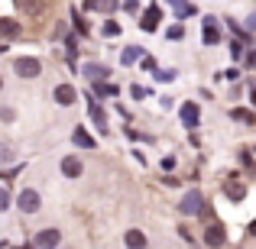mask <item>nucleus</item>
I'll return each mask as SVG.
<instances>
[{
  "instance_id": "nucleus-1",
  "label": "nucleus",
  "mask_w": 256,
  "mask_h": 249,
  "mask_svg": "<svg viewBox=\"0 0 256 249\" xmlns=\"http://www.w3.org/2000/svg\"><path fill=\"white\" fill-rule=\"evenodd\" d=\"M13 71H16L20 78H26V81H30V78H39L42 65H39L36 58H16V62H13Z\"/></svg>"
},
{
  "instance_id": "nucleus-2",
  "label": "nucleus",
  "mask_w": 256,
  "mask_h": 249,
  "mask_svg": "<svg viewBox=\"0 0 256 249\" xmlns=\"http://www.w3.org/2000/svg\"><path fill=\"white\" fill-rule=\"evenodd\" d=\"M178 211H182V214H188V217H192V214H201V211H204V198H201V191H188L185 198H182Z\"/></svg>"
},
{
  "instance_id": "nucleus-3",
  "label": "nucleus",
  "mask_w": 256,
  "mask_h": 249,
  "mask_svg": "<svg viewBox=\"0 0 256 249\" xmlns=\"http://www.w3.org/2000/svg\"><path fill=\"white\" fill-rule=\"evenodd\" d=\"M16 204H20V211H26V214H36L39 207H42V201H39V191H32V188H26V191H20Z\"/></svg>"
},
{
  "instance_id": "nucleus-4",
  "label": "nucleus",
  "mask_w": 256,
  "mask_h": 249,
  "mask_svg": "<svg viewBox=\"0 0 256 249\" xmlns=\"http://www.w3.org/2000/svg\"><path fill=\"white\" fill-rule=\"evenodd\" d=\"M58 243H62V233H58V230H39V237L32 240L36 249H56Z\"/></svg>"
},
{
  "instance_id": "nucleus-5",
  "label": "nucleus",
  "mask_w": 256,
  "mask_h": 249,
  "mask_svg": "<svg viewBox=\"0 0 256 249\" xmlns=\"http://www.w3.org/2000/svg\"><path fill=\"white\" fill-rule=\"evenodd\" d=\"M52 97H56V104H58V107H72V104L78 100V91H75L72 84H58L56 91H52Z\"/></svg>"
},
{
  "instance_id": "nucleus-6",
  "label": "nucleus",
  "mask_w": 256,
  "mask_h": 249,
  "mask_svg": "<svg viewBox=\"0 0 256 249\" xmlns=\"http://www.w3.org/2000/svg\"><path fill=\"white\" fill-rule=\"evenodd\" d=\"M82 75L98 84V81H104V78H110V68H107V65H98V62H88V65H82Z\"/></svg>"
},
{
  "instance_id": "nucleus-7",
  "label": "nucleus",
  "mask_w": 256,
  "mask_h": 249,
  "mask_svg": "<svg viewBox=\"0 0 256 249\" xmlns=\"http://www.w3.org/2000/svg\"><path fill=\"white\" fill-rule=\"evenodd\" d=\"M159 19H162V10H159V3H152L150 10L143 13V19H140V29H146V32H152L159 26Z\"/></svg>"
},
{
  "instance_id": "nucleus-8",
  "label": "nucleus",
  "mask_w": 256,
  "mask_h": 249,
  "mask_svg": "<svg viewBox=\"0 0 256 249\" xmlns=\"http://www.w3.org/2000/svg\"><path fill=\"white\" fill-rule=\"evenodd\" d=\"M82 172H84V165H82L78 156H65L62 159V175L65 178H82Z\"/></svg>"
},
{
  "instance_id": "nucleus-9",
  "label": "nucleus",
  "mask_w": 256,
  "mask_h": 249,
  "mask_svg": "<svg viewBox=\"0 0 256 249\" xmlns=\"http://www.w3.org/2000/svg\"><path fill=\"white\" fill-rule=\"evenodd\" d=\"M224 240H227V233H224V227H220V224H211V227L204 230V243L211 246V249L224 246Z\"/></svg>"
},
{
  "instance_id": "nucleus-10",
  "label": "nucleus",
  "mask_w": 256,
  "mask_h": 249,
  "mask_svg": "<svg viewBox=\"0 0 256 249\" xmlns=\"http://www.w3.org/2000/svg\"><path fill=\"white\" fill-rule=\"evenodd\" d=\"M72 139H75V146H82V149H94V136L84 130V126H75V133H72Z\"/></svg>"
},
{
  "instance_id": "nucleus-11",
  "label": "nucleus",
  "mask_w": 256,
  "mask_h": 249,
  "mask_svg": "<svg viewBox=\"0 0 256 249\" xmlns=\"http://www.w3.org/2000/svg\"><path fill=\"white\" fill-rule=\"evenodd\" d=\"M0 36H4V39H20L23 29H20L16 19H0Z\"/></svg>"
},
{
  "instance_id": "nucleus-12",
  "label": "nucleus",
  "mask_w": 256,
  "mask_h": 249,
  "mask_svg": "<svg viewBox=\"0 0 256 249\" xmlns=\"http://www.w3.org/2000/svg\"><path fill=\"white\" fill-rule=\"evenodd\" d=\"M88 100H91V97H88ZM88 110H91V120L98 123V130L107 133V117H104V110H100V104H94V100H91V104H88Z\"/></svg>"
},
{
  "instance_id": "nucleus-13",
  "label": "nucleus",
  "mask_w": 256,
  "mask_h": 249,
  "mask_svg": "<svg viewBox=\"0 0 256 249\" xmlns=\"http://www.w3.org/2000/svg\"><path fill=\"white\" fill-rule=\"evenodd\" d=\"M198 117H201L198 104H185V107H182V123H185V126H198Z\"/></svg>"
},
{
  "instance_id": "nucleus-14",
  "label": "nucleus",
  "mask_w": 256,
  "mask_h": 249,
  "mask_svg": "<svg viewBox=\"0 0 256 249\" xmlns=\"http://www.w3.org/2000/svg\"><path fill=\"white\" fill-rule=\"evenodd\" d=\"M124 243H126V249H146V237L140 230H126Z\"/></svg>"
},
{
  "instance_id": "nucleus-15",
  "label": "nucleus",
  "mask_w": 256,
  "mask_h": 249,
  "mask_svg": "<svg viewBox=\"0 0 256 249\" xmlns=\"http://www.w3.org/2000/svg\"><path fill=\"white\" fill-rule=\"evenodd\" d=\"M204 42H208V45L220 42V32H218V19H211V16L204 19Z\"/></svg>"
},
{
  "instance_id": "nucleus-16",
  "label": "nucleus",
  "mask_w": 256,
  "mask_h": 249,
  "mask_svg": "<svg viewBox=\"0 0 256 249\" xmlns=\"http://www.w3.org/2000/svg\"><path fill=\"white\" fill-rule=\"evenodd\" d=\"M224 191H227V198H230V201H244V194H246V188H244V185H240V181H237V178H230V181H227V185H224Z\"/></svg>"
},
{
  "instance_id": "nucleus-17",
  "label": "nucleus",
  "mask_w": 256,
  "mask_h": 249,
  "mask_svg": "<svg viewBox=\"0 0 256 249\" xmlns=\"http://www.w3.org/2000/svg\"><path fill=\"white\" fill-rule=\"evenodd\" d=\"M88 10H100V13H114L117 10V0H84Z\"/></svg>"
},
{
  "instance_id": "nucleus-18",
  "label": "nucleus",
  "mask_w": 256,
  "mask_h": 249,
  "mask_svg": "<svg viewBox=\"0 0 256 249\" xmlns=\"http://www.w3.org/2000/svg\"><path fill=\"white\" fill-rule=\"evenodd\" d=\"M140 58H143V49H140V45H126L124 55H120V62H124V65H133V62H140Z\"/></svg>"
},
{
  "instance_id": "nucleus-19",
  "label": "nucleus",
  "mask_w": 256,
  "mask_h": 249,
  "mask_svg": "<svg viewBox=\"0 0 256 249\" xmlns=\"http://www.w3.org/2000/svg\"><path fill=\"white\" fill-rule=\"evenodd\" d=\"M169 3H172V10L178 13V16H192V13H194V6L185 3V0H169Z\"/></svg>"
},
{
  "instance_id": "nucleus-20",
  "label": "nucleus",
  "mask_w": 256,
  "mask_h": 249,
  "mask_svg": "<svg viewBox=\"0 0 256 249\" xmlns=\"http://www.w3.org/2000/svg\"><path fill=\"white\" fill-rule=\"evenodd\" d=\"M230 117H234V120H240V123H253V120H256L250 110H244V107H237V110H234Z\"/></svg>"
},
{
  "instance_id": "nucleus-21",
  "label": "nucleus",
  "mask_w": 256,
  "mask_h": 249,
  "mask_svg": "<svg viewBox=\"0 0 256 249\" xmlns=\"http://www.w3.org/2000/svg\"><path fill=\"white\" fill-rule=\"evenodd\" d=\"M104 36H107V39L120 36V23H117V19H107V23H104Z\"/></svg>"
},
{
  "instance_id": "nucleus-22",
  "label": "nucleus",
  "mask_w": 256,
  "mask_h": 249,
  "mask_svg": "<svg viewBox=\"0 0 256 249\" xmlns=\"http://www.w3.org/2000/svg\"><path fill=\"white\" fill-rule=\"evenodd\" d=\"M13 152H16V149H13L10 143H0V162H10V159H13Z\"/></svg>"
},
{
  "instance_id": "nucleus-23",
  "label": "nucleus",
  "mask_w": 256,
  "mask_h": 249,
  "mask_svg": "<svg viewBox=\"0 0 256 249\" xmlns=\"http://www.w3.org/2000/svg\"><path fill=\"white\" fill-rule=\"evenodd\" d=\"M72 19H75V29H78V32H82V36H84V32H88V26H84V19H82V13H78V10H75V13H72Z\"/></svg>"
},
{
  "instance_id": "nucleus-24",
  "label": "nucleus",
  "mask_w": 256,
  "mask_h": 249,
  "mask_svg": "<svg viewBox=\"0 0 256 249\" xmlns=\"http://www.w3.org/2000/svg\"><path fill=\"white\" fill-rule=\"evenodd\" d=\"M6 207H10V191H6V188H0V214H4Z\"/></svg>"
},
{
  "instance_id": "nucleus-25",
  "label": "nucleus",
  "mask_w": 256,
  "mask_h": 249,
  "mask_svg": "<svg viewBox=\"0 0 256 249\" xmlns=\"http://www.w3.org/2000/svg\"><path fill=\"white\" fill-rule=\"evenodd\" d=\"M185 36V29H182V26H169V39H182Z\"/></svg>"
},
{
  "instance_id": "nucleus-26",
  "label": "nucleus",
  "mask_w": 256,
  "mask_h": 249,
  "mask_svg": "<svg viewBox=\"0 0 256 249\" xmlns=\"http://www.w3.org/2000/svg\"><path fill=\"white\" fill-rule=\"evenodd\" d=\"M124 10H126V13H136L140 3H136V0H124Z\"/></svg>"
},
{
  "instance_id": "nucleus-27",
  "label": "nucleus",
  "mask_w": 256,
  "mask_h": 249,
  "mask_svg": "<svg viewBox=\"0 0 256 249\" xmlns=\"http://www.w3.org/2000/svg\"><path fill=\"white\" fill-rule=\"evenodd\" d=\"M159 81H175V71H156Z\"/></svg>"
},
{
  "instance_id": "nucleus-28",
  "label": "nucleus",
  "mask_w": 256,
  "mask_h": 249,
  "mask_svg": "<svg viewBox=\"0 0 256 249\" xmlns=\"http://www.w3.org/2000/svg\"><path fill=\"white\" fill-rule=\"evenodd\" d=\"M13 117H16V113H13L10 107H0V120H13Z\"/></svg>"
},
{
  "instance_id": "nucleus-29",
  "label": "nucleus",
  "mask_w": 256,
  "mask_h": 249,
  "mask_svg": "<svg viewBox=\"0 0 256 249\" xmlns=\"http://www.w3.org/2000/svg\"><path fill=\"white\" fill-rule=\"evenodd\" d=\"M130 94H133V97H136V100H143V97H146V87H140V84H136V87H133Z\"/></svg>"
},
{
  "instance_id": "nucleus-30",
  "label": "nucleus",
  "mask_w": 256,
  "mask_h": 249,
  "mask_svg": "<svg viewBox=\"0 0 256 249\" xmlns=\"http://www.w3.org/2000/svg\"><path fill=\"white\" fill-rule=\"evenodd\" d=\"M246 62H250V65H256V52H253V55H246Z\"/></svg>"
},
{
  "instance_id": "nucleus-31",
  "label": "nucleus",
  "mask_w": 256,
  "mask_h": 249,
  "mask_svg": "<svg viewBox=\"0 0 256 249\" xmlns=\"http://www.w3.org/2000/svg\"><path fill=\"white\" fill-rule=\"evenodd\" d=\"M250 29H256V13H253V16H250Z\"/></svg>"
},
{
  "instance_id": "nucleus-32",
  "label": "nucleus",
  "mask_w": 256,
  "mask_h": 249,
  "mask_svg": "<svg viewBox=\"0 0 256 249\" xmlns=\"http://www.w3.org/2000/svg\"><path fill=\"white\" fill-rule=\"evenodd\" d=\"M250 233H253V237H256V220H253V224H250Z\"/></svg>"
},
{
  "instance_id": "nucleus-33",
  "label": "nucleus",
  "mask_w": 256,
  "mask_h": 249,
  "mask_svg": "<svg viewBox=\"0 0 256 249\" xmlns=\"http://www.w3.org/2000/svg\"><path fill=\"white\" fill-rule=\"evenodd\" d=\"M16 249H36V246H32V243H26V246H16Z\"/></svg>"
},
{
  "instance_id": "nucleus-34",
  "label": "nucleus",
  "mask_w": 256,
  "mask_h": 249,
  "mask_svg": "<svg viewBox=\"0 0 256 249\" xmlns=\"http://www.w3.org/2000/svg\"><path fill=\"white\" fill-rule=\"evenodd\" d=\"M4 52H6V42H4V45H0V55H4Z\"/></svg>"
},
{
  "instance_id": "nucleus-35",
  "label": "nucleus",
  "mask_w": 256,
  "mask_h": 249,
  "mask_svg": "<svg viewBox=\"0 0 256 249\" xmlns=\"http://www.w3.org/2000/svg\"><path fill=\"white\" fill-rule=\"evenodd\" d=\"M253 104H256V87H253Z\"/></svg>"
},
{
  "instance_id": "nucleus-36",
  "label": "nucleus",
  "mask_w": 256,
  "mask_h": 249,
  "mask_svg": "<svg viewBox=\"0 0 256 249\" xmlns=\"http://www.w3.org/2000/svg\"><path fill=\"white\" fill-rule=\"evenodd\" d=\"M0 87H4V78H0Z\"/></svg>"
}]
</instances>
